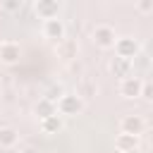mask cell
Returning <instances> with one entry per match:
<instances>
[{
    "instance_id": "ba28073f",
    "label": "cell",
    "mask_w": 153,
    "mask_h": 153,
    "mask_svg": "<svg viewBox=\"0 0 153 153\" xmlns=\"http://www.w3.org/2000/svg\"><path fill=\"white\" fill-rule=\"evenodd\" d=\"M33 10H36V14L45 22V19H55L57 14H60V2L57 0H38L36 5H33Z\"/></svg>"
},
{
    "instance_id": "2e32d148",
    "label": "cell",
    "mask_w": 153,
    "mask_h": 153,
    "mask_svg": "<svg viewBox=\"0 0 153 153\" xmlns=\"http://www.w3.org/2000/svg\"><path fill=\"white\" fill-rule=\"evenodd\" d=\"M139 98H143V100H151V98H153V86H151V81H143V84H141Z\"/></svg>"
},
{
    "instance_id": "3957f363",
    "label": "cell",
    "mask_w": 153,
    "mask_h": 153,
    "mask_svg": "<svg viewBox=\"0 0 153 153\" xmlns=\"http://www.w3.org/2000/svg\"><path fill=\"white\" fill-rule=\"evenodd\" d=\"M91 38H93V43H96L100 50H110V48L115 45V41H117V33H115V29H112L110 24H98V26L93 29Z\"/></svg>"
},
{
    "instance_id": "7c38bea8",
    "label": "cell",
    "mask_w": 153,
    "mask_h": 153,
    "mask_svg": "<svg viewBox=\"0 0 153 153\" xmlns=\"http://www.w3.org/2000/svg\"><path fill=\"white\" fill-rule=\"evenodd\" d=\"M33 112H36V117H38V120H45V117H50V115H57L55 103H50V100H45V98H38V100H36Z\"/></svg>"
},
{
    "instance_id": "30bf717a",
    "label": "cell",
    "mask_w": 153,
    "mask_h": 153,
    "mask_svg": "<svg viewBox=\"0 0 153 153\" xmlns=\"http://www.w3.org/2000/svg\"><path fill=\"white\" fill-rule=\"evenodd\" d=\"M115 148H117L120 153L134 151V148H139V136H131V134H117V136H115Z\"/></svg>"
},
{
    "instance_id": "6da1fadb",
    "label": "cell",
    "mask_w": 153,
    "mask_h": 153,
    "mask_svg": "<svg viewBox=\"0 0 153 153\" xmlns=\"http://www.w3.org/2000/svg\"><path fill=\"white\" fill-rule=\"evenodd\" d=\"M55 110H57L60 117H76L84 110V100L76 93H62L55 103Z\"/></svg>"
},
{
    "instance_id": "7a4b0ae2",
    "label": "cell",
    "mask_w": 153,
    "mask_h": 153,
    "mask_svg": "<svg viewBox=\"0 0 153 153\" xmlns=\"http://www.w3.org/2000/svg\"><path fill=\"white\" fill-rule=\"evenodd\" d=\"M112 48H115V55L117 57H124L129 62L141 53V45H139V41L134 36H117V41H115Z\"/></svg>"
},
{
    "instance_id": "52a82bcc",
    "label": "cell",
    "mask_w": 153,
    "mask_h": 153,
    "mask_svg": "<svg viewBox=\"0 0 153 153\" xmlns=\"http://www.w3.org/2000/svg\"><path fill=\"white\" fill-rule=\"evenodd\" d=\"M43 36L45 38H50V41H62L65 38V22L60 19V17H55V19H45L43 22Z\"/></svg>"
},
{
    "instance_id": "5bb4252c",
    "label": "cell",
    "mask_w": 153,
    "mask_h": 153,
    "mask_svg": "<svg viewBox=\"0 0 153 153\" xmlns=\"http://www.w3.org/2000/svg\"><path fill=\"white\" fill-rule=\"evenodd\" d=\"M60 55L65 57V60H72V57H76V43L74 41H60Z\"/></svg>"
},
{
    "instance_id": "d6986e66",
    "label": "cell",
    "mask_w": 153,
    "mask_h": 153,
    "mask_svg": "<svg viewBox=\"0 0 153 153\" xmlns=\"http://www.w3.org/2000/svg\"><path fill=\"white\" fill-rule=\"evenodd\" d=\"M24 153H38V151H36V148H26Z\"/></svg>"
},
{
    "instance_id": "8992f818",
    "label": "cell",
    "mask_w": 153,
    "mask_h": 153,
    "mask_svg": "<svg viewBox=\"0 0 153 153\" xmlns=\"http://www.w3.org/2000/svg\"><path fill=\"white\" fill-rule=\"evenodd\" d=\"M19 57H22L19 43H14V41H2L0 43V62L2 65H17Z\"/></svg>"
},
{
    "instance_id": "5b68a950",
    "label": "cell",
    "mask_w": 153,
    "mask_h": 153,
    "mask_svg": "<svg viewBox=\"0 0 153 153\" xmlns=\"http://www.w3.org/2000/svg\"><path fill=\"white\" fill-rule=\"evenodd\" d=\"M141 84H143V79L141 76H124V79H120V96L122 98H139V93H141Z\"/></svg>"
},
{
    "instance_id": "277c9868",
    "label": "cell",
    "mask_w": 153,
    "mask_h": 153,
    "mask_svg": "<svg viewBox=\"0 0 153 153\" xmlns=\"http://www.w3.org/2000/svg\"><path fill=\"white\" fill-rule=\"evenodd\" d=\"M146 129V122L141 115H124L120 120V134H131V136H139L141 131Z\"/></svg>"
},
{
    "instance_id": "4fadbf2b",
    "label": "cell",
    "mask_w": 153,
    "mask_h": 153,
    "mask_svg": "<svg viewBox=\"0 0 153 153\" xmlns=\"http://www.w3.org/2000/svg\"><path fill=\"white\" fill-rule=\"evenodd\" d=\"M62 129V117L60 115H50L45 120H41V131L43 134H57Z\"/></svg>"
},
{
    "instance_id": "ac0fdd59",
    "label": "cell",
    "mask_w": 153,
    "mask_h": 153,
    "mask_svg": "<svg viewBox=\"0 0 153 153\" xmlns=\"http://www.w3.org/2000/svg\"><path fill=\"white\" fill-rule=\"evenodd\" d=\"M136 10H139L141 14L153 12V0H139V2H136Z\"/></svg>"
},
{
    "instance_id": "9c48e42d",
    "label": "cell",
    "mask_w": 153,
    "mask_h": 153,
    "mask_svg": "<svg viewBox=\"0 0 153 153\" xmlns=\"http://www.w3.org/2000/svg\"><path fill=\"white\" fill-rule=\"evenodd\" d=\"M108 69H110V74H115V76L124 79V76H129V74H131L134 62H129V60H124V57H117V55H115V57H110Z\"/></svg>"
},
{
    "instance_id": "ffe728a7",
    "label": "cell",
    "mask_w": 153,
    "mask_h": 153,
    "mask_svg": "<svg viewBox=\"0 0 153 153\" xmlns=\"http://www.w3.org/2000/svg\"><path fill=\"white\" fill-rule=\"evenodd\" d=\"M127 153H141V151H139V148H134V151H127Z\"/></svg>"
},
{
    "instance_id": "9a60e30c",
    "label": "cell",
    "mask_w": 153,
    "mask_h": 153,
    "mask_svg": "<svg viewBox=\"0 0 153 153\" xmlns=\"http://www.w3.org/2000/svg\"><path fill=\"white\" fill-rule=\"evenodd\" d=\"M62 93H65V91H62V86L53 84V86H50V88L45 91V96H43V98H45V100H50V103H57V98H60Z\"/></svg>"
},
{
    "instance_id": "8fae6325",
    "label": "cell",
    "mask_w": 153,
    "mask_h": 153,
    "mask_svg": "<svg viewBox=\"0 0 153 153\" xmlns=\"http://www.w3.org/2000/svg\"><path fill=\"white\" fill-rule=\"evenodd\" d=\"M19 141V131L14 127H0V148H12Z\"/></svg>"
},
{
    "instance_id": "e0dca14e",
    "label": "cell",
    "mask_w": 153,
    "mask_h": 153,
    "mask_svg": "<svg viewBox=\"0 0 153 153\" xmlns=\"http://www.w3.org/2000/svg\"><path fill=\"white\" fill-rule=\"evenodd\" d=\"M2 10H7V12H19V10H22V0H5V2H2Z\"/></svg>"
}]
</instances>
